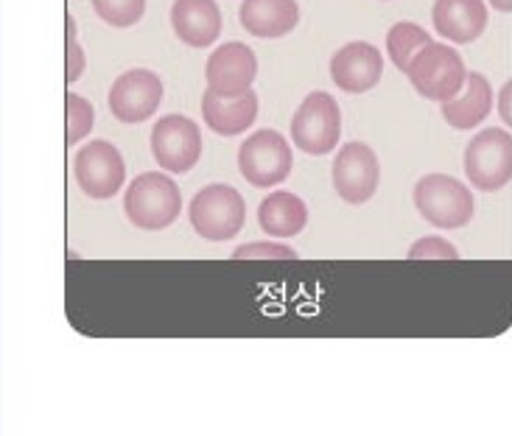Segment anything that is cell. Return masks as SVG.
<instances>
[{
    "label": "cell",
    "mask_w": 512,
    "mask_h": 436,
    "mask_svg": "<svg viewBox=\"0 0 512 436\" xmlns=\"http://www.w3.org/2000/svg\"><path fill=\"white\" fill-rule=\"evenodd\" d=\"M490 6L496 12H512V0H490Z\"/></svg>",
    "instance_id": "4316f807"
},
{
    "label": "cell",
    "mask_w": 512,
    "mask_h": 436,
    "mask_svg": "<svg viewBox=\"0 0 512 436\" xmlns=\"http://www.w3.org/2000/svg\"><path fill=\"white\" fill-rule=\"evenodd\" d=\"M84 51L76 37V20L73 14H65V82L76 84L84 73Z\"/></svg>",
    "instance_id": "603a6c76"
},
{
    "label": "cell",
    "mask_w": 512,
    "mask_h": 436,
    "mask_svg": "<svg viewBox=\"0 0 512 436\" xmlns=\"http://www.w3.org/2000/svg\"><path fill=\"white\" fill-rule=\"evenodd\" d=\"M258 76V59L255 51L244 42H224L205 65V79L213 96L236 98L250 93Z\"/></svg>",
    "instance_id": "8fae6325"
},
{
    "label": "cell",
    "mask_w": 512,
    "mask_h": 436,
    "mask_svg": "<svg viewBox=\"0 0 512 436\" xmlns=\"http://www.w3.org/2000/svg\"><path fill=\"white\" fill-rule=\"evenodd\" d=\"M412 199L417 213L440 230H462L471 224L476 213V202L468 185L448 174H429L417 179Z\"/></svg>",
    "instance_id": "7a4b0ae2"
},
{
    "label": "cell",
    "mask_w": 512,
    "mask_h": 436,
    "mask_svg": "<svg viewBox=\"0 0 512 436\" xmlns=\"http://www.w3.org/2000/svg\"><path fill=\"white\" fill-rule=\"evenodd\" d=\"M490 107H493V87L487 82V76L473 70L468 73L462 93L443 104V118L457 132H471L490 115Z\"/></svg>",
    "instance_id": "ac0fdd59"
},
{
    "label": "cell",
    "mask_w": 512,
    "mask_h": 436,
    "mask_svg": "<svg viewBox=\"0 0 512 436\" xmlns=\"http://www.w3.org/2000/svg\"><path fill=\"white\" fill-rule=\"evenodd\" d=\"M465 177L482 193H496L512 182V135L490 126L473 137L465 149Z\"/></svg>",
    "instance_id": "8992f818"
},
{
    "label": "cell",
    "mask_w": 512,
    "mask_h": 436,
    "mask_svg": "<svg viewBox=\"0 0 512 436\" xmlns=\"http://www.w3.org/2000/svg\"><path fill=\"white\" fill-rule=\"evenodd\" d=\"M468 73L471 70L465 68V62H462V56L457 54L454 45L429 42L412 59V68L406 76L417 90V96L445 104V101H451L462 93V87L468 82Z\"/></svg>",
    "instance_id": "277c9868"
},
{
    "label": "cell",
    "mask_w": 512,
    "mask_h": 436,
    "mask_svg": "<svg viewBox=\"0 0 512 436\" xmlns=\"http://www.w3.org/2000/svg\"><path fill=\"white\" fill-rule=\"evenodd\" d=\"M73 174H76V182H79L84 196L104 202V199H112L121 193V185L126 179V163L121 151L112 143L93 140L84 149L76 151Z\"/></svg>",
    "instance_id": "ba28073f"
},
{
    "label": "cell",
    "mask_w": 512,
    "mask_h": 436,
    "mask_svg": "<svg viewBox=\"0 0 512 436\" xmlns=\"http://www.w3.org/2000/svg\"><path fill=\"white\" fill-rule=\"evenodd\" d=\"M241 26L258 40H277L291 34L300 23L297 0H244L238 9Z\"/></svg>",
    "instance_id": "2e32d148"
},
{
    "label": "cell",
    "mask_w": 512,
    "mask_h": 436,
    "mask_svg": "<svg viewBox=\"0 0 512 436\" xmlns=\"http://www.w3.org/2000/svg\"><path fill=\"white\" fill-rule=\"evenodd\" d=\"M171 28L185 45L210 48L222 34V12L216 0H174Z\"/></svg>",
    "instance_id": "9a60e30c"
},
{
    "label": "cell",
    "mask_w": 512,
    "mask_h": 436,
    "mask_svg": "<svg viewBox=\"0 0 512 436\" xmlns=\"http://www.w3.org/2000/svg\"><path fill=\"white\" fill-rule=\"evenodd\" d=\"M93 12L115 28H129L143 20L146 0H93Z\"/></svg>",
    "instance_id": "7402d4cb"
},
{
    "label": "cell",
    "mask_w": 512,
    "mask_h": 436,
    "mask_svg": "<svg viewBox=\"0 0 512 436\" xmlns=\"http://www.w3.org/2000/svg\"><path fill=\"white\" fill-rule=\"evenodd\" d=\"M152 154L168 174H188L202 154L199 126L185 115H166L154 123Z\"/></svg>",
    "instance_id": "30bf717a"
},
{
    "label": "cell",
    "mask_w": 512,
    "mask_h": 436,
    "mask_svg": "<svg viewBox=\"0 0 512 436\" xmlns=\"http://www.w3.org/2000/svg\"><path fill=\"white\" fill-rule=\"evenodd\" d=\"M126 218L146 232H160L171 227L182 213V193L174 179L160 171H146L129 182L124 193Z\"/></svg>",
    "instance_id": "6da1fadb"
},
{
    "label": "cell",
    "mask_w": 512,
    "mask_h": 436,
    "mask_svg": "<svg viewBox=\"0 0 512 436\" xmlns=\"http://www.w3.org/2000/svg\"><path fill=\"white\" fill-rule=\"evenodd\" d=\"M163 101V82L152 70H126L110 87V109L121 123H143Z\"/></svg>",
    "instance_id": "7c38bea8"
},
{
    "label": "cell",
    "mask_w": 512,
    "mask_h": 436,
    "mask_svg": "<svg viewBox=\"0 0 512 436\" xmlns=\"http://www.w3.org/2000/svg\"><path fill=\"white\" fill-rule=\"evenodd\" d=\"M294 154L286 137L275 129H258L238 149V171L252 188H275L289 179Z\"/></svg>",
    "instance_id": "52a82bcc"
},
{
    "label": "cell",
    "mask_w": 512,
    "mask_h": 436,
    "mask_svg": "<svg viewBox=\"0 0 512 436\" xmlns=\"http://www.w3.org/2000/svg\"><path fill=\"white\" fill-rule=\"evenodd\" d=\"M384 76V56L370 42H350L331 59V79L339 90L359 96L373 90Z\"/></svg>",
    "instance_id": "4fadbf2b"
},
{
    "label": "cell",
    "mask_w": 512,
    "mask_h": 436,
    "mask_svg": "<svg viewBox=\"0 0 512 436\" xmlns=\"http://www.w3.org/2000/svg\"><path fill=\"white\" fill-rule=\"evenodd\" d=\"M339 137H342V109L336 104V98L322 90L308 93L291 118L294 146L303 154L322 157L339 146Z\"/></svg>",
    "instance_id": "5b68a950"
},
{
    "label": "cell",
    "mask_w": 512,
    "mask_h": 436,
    "mask_svg": "<svg viewBox=\"0 0 512 436\" xmlns=\"http://www.w3.org/2000/svg\"><path fill=\"white\" fill-rule=\"evenodd\" d=\"M431 42V34L423 26H417V23H409V20H403V23H395V26L389 28L387 34V51L389 59H392V65L403 73H409L412 68V59H415L426 45Z\"/></svg>",
    "instance_id": "ffe728a7"
},
{
    "label": "cell",
    "mask_w": 512,
    "mask_h": 436,
    "mask_svg": "<svg viewBox=\"0 0 512 436\" xmlns=\"http://www.w3.org/2000/svg\"><path fill=\"white\" fill-rule=\"evenodd\" d=\"M429 260V258H448L454 260L459 258V252L454 249V246L448 244V241H443V238H420L412 249H409V260Z\"/></svg>",
    "instance_id": "cb8c5ba5"
},
{
    "label": "cell",
    "mask_w": 512,
    "mask_h": 436,
    "mask_svg": "<svg viewBox=\"0 0 512 436\" xmlns=\"http://www.w3.org/2000/svg\"><path fill=\"white\" fill-rule=\"evenodd\" d=\"M236 260H244V258H269V260H294L297 255L291 252V249H286V246H275V244H247L238 249L236 255H233Z\"/></svg>",
    "instance_id": "d4e9b609"
},
{
    "label": "cell",
    "mask_w": 512,
    "mask_h": 436,
    "mask_svg": "<svg viewBox=\"0 0 512 436\" xmlns=\"http://www.w3.org/2000/svg\"><path fill=\"white\" fill-rule=\"evenodd\" d=\"M499 112H501V118H504V123L512 129V79L501 87Z\"/></svg>",
    "instance_id": "484cf974"
},
{
    "label": "cell",
    "mask_w": 512,
    "mask_h": 436,
    "mask_svg": "<svg viewBox=\"0 0 512 436\" xmlns=\"http://www.w3.org/2000/svg\"><path fill=\"white\" fill-rule=\"evenodd\" d=\"M244 196L233 188V185H208L196 193L188 205V221L194 227L196 235H202L205 241H233L241 227H244Z\"/></svg>",
    "instance_id": "3957f363"
},
{
    "label": "cell",
    "mask_w": 512,
    "mask_h": 436,
    "mask_svg": "<svg viewBox=\"0 0 512 436\" xmlns=\"http://www.w3.org/2000/svg\"><path fill=\"white\" fill-rule=\"evenodd\" d=\"M378 179H381V165L367 143L353 140L339 149L333 160V188L342 202L367 205L378 191Z\"/></svg>",
    "instance_id": "9c48e42d"
},
{
    "label": "cell",
    "mask_w": 512,
    "mask_h": 436,
    "mask_svg": "<svg viewBox=\"0 0 512 436\" xmlns=\"http://www.w3.org/2000/svg\"><path fill=\"white\" fill-rule=\"evenodd\" d=\"M202 118L210 126V132H216V135H244V132H250L252 123L258 118V96H255V90H250L244 96L222 98L205 90V96H202Z\"/></svg>",
    "instance_id": "e0dca14e"
},
{
    "label": "cell",
    "mask_w": 512,
    "mask_h": 436,
    "mask_svg": "<svg viewBox=\"0 0 512 436\" xmlns=\"http://www.w3.org/2000/svg\"><path fill=\"white\" fill-rule=\"evenodd\" d=\"M93 123H96V109L79 93L70 90L65 96V143L76 146L79 140L93 132Z\"/></svg>",
    "instance_id": "44dd1931"
},
{
    "label": "cell",
    "mask_w": 512,
    "mask_h": 436,
    "mask_svg": "<svg viewBox=\"0 0 512 436\" xmlns=\"http://www.w3.org/2000/svg\"><path fill=\"white\" fill-rule=\"evenodd\" d=\"M434 31L454 45H471L487 28L485 0H434Z\"/></svg>",
    "instance_id": "5bb4252c"
},
{
    "label": "cell",
    "mask_w": 512,
    "mask_h": 436,
    "mask_svg": "<svg viewBox=\"0 0 512 436\" xmlns=\"http://www.w3.org/2000/svg\"><path fill=\"white\" fill-rule=\"evenodd\" d=\"M258 224L272 238H294L308 224V207L300 196L289 191L269 193L258 207Z\"/></svg>",
    "instance_id": "d6986e66"
}]
</instances>
